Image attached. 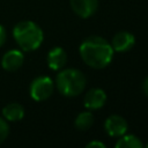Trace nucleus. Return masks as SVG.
<instances>
[{"mask_svg":"<svg viewBox=\"0 0 148 148\" xmlns=\"http://www.w3.org/2000/svg\"><path fill=\"white\" fill-rule=\"evenodd\" d=\"M24 61V56L20 50H9L1 58V67L7 72L17 71Z\"/></svg>","mask_w":148,"mask_h":148,"instance_id":"6e6552de","label":"nucleus"},{"mask_svg":"<svg viewBox=\"0 0 148 148\" xmlns=\"http://www.w3.org/2000/svg\"><path fill=\"white\" fill-rule=\"evenodd\" d=\"M2 116L7 121H18L24 117V108L17 102L8 103L2 109Z\"/></svg>","mask_w":148,"mask_h":148,"instance_id":"9b49d317","label":"nucleus"},{"mask_svg":"<svg viewBox=\"0 0 148 148\" xmlns=\"http://www.w3.org/2000/svg\"><path fill=\"white\" fill-rule=\"evenodd\" d=\"M86 147H87V148H105V145H104L102 141L94 140V141H90L89 143H87Z\"/></svg>","mask_w":148,"mask_h":148,"instance_id":"2eb2a0df","label":"nucleus"},{"mask_svg":"<svg viewBox=\"0 0 148 148\" xmlns=\"http://www.w3.org/2000/svg\"><path fill=\"white\" fill-rule=\"evenodd\" d=\"M128 128V124L119 114H111L105 119L104 123V130L108 135L113 138H119L126 133Z\"/></svg>","mask_w":148,"mask_h":148,"instance_id":"39448f33","label":"nucleus"},{"mask_svg":"<svg viewBox=\"0 0 148 148\" xmlns=\"http://www.w3.org/2000/svg\"><path fill=\"white\" fill-rule=\"evenodd\" d=\"M9 134V126H8V123L5 118H1L0 117V145L7 139Z\"/></svg>","mask_w":148,"mask_h":148,"instance_id":"4468645a","label":"nucleus"},{"mask_svg":"<svg viewBox=\"0 0 148 148\" xmlns=\"http://www.w3.org/2000/svg\"><path fill=\"white\" fill-rule=\"evenodd\" d=\"M84 74L76 68H65L57 74L56 87L58 91L66 97L80 95L86 87Z\"/></svg>","mask_w":148,"mask_h":148,"instance_id":"7ed1b4c3","label":"nucleus"},{"mask_svg":"<svg viewBox=\"0 0 148 148\" xmlns=\"http://www.w3.org/2000/svg\"><path fill=\"white\" fill-rule=\"evenodd\" d=\"M116 147L117 148H142L143 143L138 136L133 134H127V135L124 134L119 136L118 141L116 142Z\"/></svg>","mask_w":148,"mask_h":148,"instance_id":"f8f14e48","label":"nucleus"},{"mask_svg":"<svg viewBox=\"0 0 148 148\" xmlns=\"http://www.w3.org/2000/svg\"><path fill=\"white\" fill-rule=\"evenodd\" d=\"M6 37H7V35H6V30H5V28L0 24V47L5 44V42H6Z\"/></svg>","mask_w":148,"mask_h":148,"instance_id":"dca6fc26","label":"nucleus"},{"mask_svg":"<svg viewBox=\"0 0 148 148\" xmlns=\"http://www.w3.org/2000/svg\"><path fill=\"white\" fill-rule=\"evenodd\" d=\"M142 90H143V92H145V95L148 97V76L143 80V82H142Z\"/></svg>","mask_w":148,"mask_h":148,"instance_id":"f3484780","label":"nucleus"},{"mask_svg":"<svg viewBox=\"0 0 148 148\" xmlns=\"http://www.w3.org/2000/svg\"><path fill=\"white\" fill-rule=\"evenodd\" d=\"M79 52L82 60L89 67L96 69L106 67L113 58V49L111 44L99 36L87 37L81 43Z\"/></svg>","mask_w":148,"mask_h":148,"instance_id":"f257e3e1","label":"nucleus"},{"mask_svg":"<svg viewBox=\"0 0 148 148\" xmlns=\"http://www.w3.org/2000/svg\"><path fill=\"white\" fill-rule=\"evenodd\" d=\"M146 147H147V148H148V142H147V143H146Z\"/></svg>","mask_w":148,"mask_h":148,"instance_id":"a211bd4d","label":"nucleus"},{"mask_svg":"<svg viewBox=\"0 0 148 148\" xmlns=\"http://www.w3.org/2000/svg\"><path fill=\"white\" fill-rule=\"evenodd\" d=\"M94 124V116L89 111H83L79 113L74 120V125L79 131H87Z\"/></svg>","mask_w":148,"mask_h":148,"instance_id":"ddd939ff","label":"nucleus"},{"mask_svg":"<svg viewBox=\"0 0 148 148\" xmlns=\"http://www.w3.org/2000/svg\"><path fill=\"white\" fill-rule=\"evenodd\" d=\"M69 3L73 12L82 18L90 17L98 7V0H69Z\"/></svg>","mask_w":148,"mask_h":148,"instance_id":"423d86ee","label":"nucleus"},{"mask_svg":"<svg viewBox=\"0 0 148 148\" xmlns=\"http://www.w3.org/2000/svg\"><path fill=\"white\" fill-rule=\"evenodd\" d=\"M135 44V37L133 34L128 31H119L117 32L111 42V46L113 51L117 52H127Z\"/></svg>","mask_w":148,"mask_h":148,"instance_id":"1a4fd4ad","label":"nucleus"},{"mask_svg":"<svg viewBox=\"0 0 148 148\" xmlns=\"http://www.w3.org/2000/svg\"><path fill=\"white\" fill-rule=\"evenodd\" d=\"M54 90V83L49 76H37L34 79L29 87V92L32 99L42 102L47 99Z\"/></svg>","mask_w":148,"mask_h":148,"instance_id":"20e7f679","label":"nucleus"},{"mask_svg":"<svg viewBox=\"0 0 148 148\" xmlns=\"http://www.w3.org/2000/svg\"><path fill=\"white\" fill-rule=\"evenodd\" d=\"M106 102V94L101 88H92L88 90L83 97V104L89 110L101 109Z\"/></svg>","mask_w":148,"mask_h":148,"instance_id":"0eeeda50","label":"nucleus"},{"mask_svg":"<svg viewBox=\"0 0 148 148\" xmlns=\"http://www.w3.org/2000/svg\"><path fill=\"white\" fill-rule=\"evenodd\" d=\"M46 61H47V65L51 69L59 71L65 66V64L67 61V54L62 47L56 46L49 51L47 57H46Z\"/></svg>","mask_w":148,"mask_h":148,"instance_id":"9d476101","label":"nucleus"},{"mask_svg":"<svg viewBox=\"0 0 148 148\" xmlns=\"http://www.w3.org/2000/svg\"><path fill=\"white\" fill-rule=\"evenodd\" d=\"M13 36L21 50L31 52L37 50L44 39L43 30L32 21H21L15 24Z\"/></svg>","mask_w":148,"mask_h":148,"instance_id":"f03ea898","label":"nucleus"}]
</instances>
